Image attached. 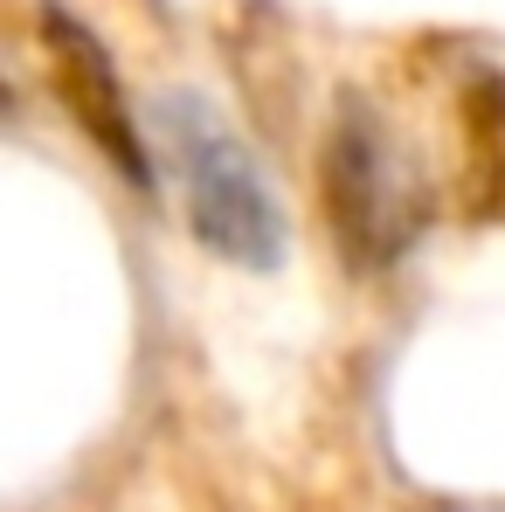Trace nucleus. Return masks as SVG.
Here are the masks:
<instances>
[{"label": "nucleus", "mask_w": 505, "mask_h": 512, "mask_svg": "<svg viewBox=\"0 0 505 512\" xmlns=\"http://www.w3.org/2000/svg\"><path fill=\"white\" fill-rule=\"evenodd\" d=\"M42 56H49V84L63 97L70 125L118 167V180L146 187V180H153L146 139H139V118H132V104H125L118 70H111V49L90 35L70 7H42Z\"/></svg>", "instance_id": "nucleus-1"}, {"label": "nucleus", "mask_w": 505, "mask_h": 512, "mask_svg": "<svg viewBox=\"0 0 505 512\" xmlns=\"http://www.w3.org/2000/svg\"><path fill=\"white\" fill-rule=\"evenodd\" d=\"M319 194H326V222H333L339 250L353 263H374L388 250V180H381V139L367 125H339L319 153Z\"/></svg>", "instance_id": "nucleus-2"}, {"label": "nucleus", "mask_w": 505, "mask_h": 512, "mask_svg": "<svg viewBox=\"0 0 505 512\" xmlns=\"http://www.w3.org/2000/svg\"><path fill=\"white\" fill-rule=\"evenodd\" d=\"M187 201H194V222H201V236L215 250L243 256V263H270L277 256V208L256 187L250 160H236L222 139H208V153L194 160Z\"/></svg>", "instance_id": "nucleus-3"}, {"label": "nucleus", "mask_w": 505, "mask_h": 512, "mask_svg": "<svg viewBox=\"0 0 505 512\" xmlns=\"http://www.w3.org/2000/svg\"><path fill=\"white\" fill-rule=\"evenodd\" d=\"M0 97H7V90H0Z\"/></svg>", "instance_id": "nucleus-4"}]
</instances>
